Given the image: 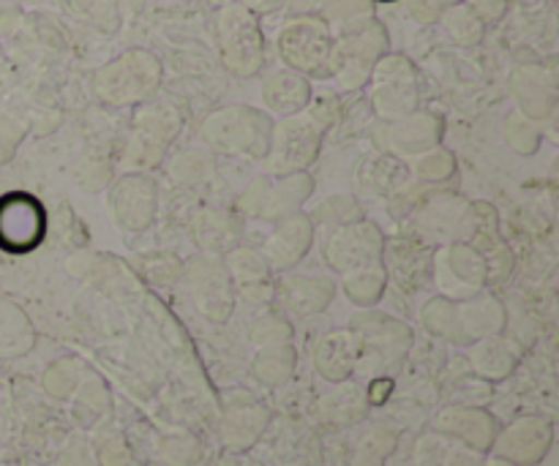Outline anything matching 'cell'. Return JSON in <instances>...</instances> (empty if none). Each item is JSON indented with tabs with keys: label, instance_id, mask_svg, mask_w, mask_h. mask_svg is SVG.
Listing matches in <instances>:
<instances>
[{
	"label": "cell",
	"instance_id": "obj_1",
	"mask_svg": "<svg viewBox=\"0 0 559 466\" xmlns=\"http://www.w3.org/2000/svg\"><path fill=\"white\" fill-rule=\"evenodd\" d=\"M424 325L435 336L453 344H478L495 338L506 327V309L491 295H478L464 303L448 298H435L424 309Z\"/></svg>",
	"mask_w": 559,
	"mask_h": 466
},
{
	"label": "cell",
	"instance_id": "obj_2",
	"mask_svg": "<svg viewBox=\"0 0 559 466\" xmlns=\"http://www.w3.org/2000/svg\"><path fill=\"white\" fill-rule=\"evenodd\" d=\"M273 136V118L254 107L216 109L202 123V140L218 153L243 158H265Z\"/></svg>",
	"mask_w": 559,
	"mask_h": 466
},
{
	"label": "cell",
	"instance_id": "obj_3",
	"mask_svg": "<svg viewBox=\"0 0 559 466\" xmlns=\"http://www.w3.org/2000/svg\"><path fill=\"white\" fill-rule=\"evenodd\" d=\"M158 85H162V63L156 55L145 52V49H129L93 76L96 96L112 107L147 101L158 91Z\"/></svg>",
	"mask_w": 559,
	"mask_h": 466
},
{
	"label": "cell",
	"instance_id": "obj_4",
	"mask_svg": "<svg viewBox=\"0 0 559 466\" xmlns=\"http://www.w3.org/2000/svg\"><path fill=\"white\" fill-rule=\"evenodd\" d=\"M388 55V31L377 16L344 22L336 36V80L342 91H358L369 82L377 60Z\"/></svg>",
	"mask_w": 559,
	"mask_h": 466
},
{
	"label": "cell",
	"instance_id": "obj_5",
	"mask_svg": "<svg viewBox=\"0 0 559 466\" xmlns=\"http://www.w3.org/2000/svg\"><path fill=\"white\" fill-rule=\"evenodd\" d=\"M278 52L287 69L304 76L325 80L336 74V36L322 16H298L287 22L278 36Z\"/></svg>",
	"mask_w": 559,
	"mask_h": 466
},
{
	"label": "cell",
	"instance_id": "obj_6",
	"mask_svg": "<svg viewBox=\"0 0 559 466\" xmlns=\"http://www.w3.org/2000/svg\"><path fill=\"white\" fill-rule=\"evenodd\" d=\"M322 136H325V126H322L309 109L273 123L271 147H267L265 156L267 172H271L273 178L306 172V167L317 162Z\"/></svg>",
	"mask_w": 559,
	"mask_h": 466
},
{
	"label": "cell",
	"instance_id": "obj_7",
	"mask_svg": "<svg viewBox=\"0 0 559 466\" xmlns=\"http://www.w3.org/2000/svg\"><path fill=\"white\" fill-rule=\"evenodd\" d=\"M216 33L222 60L233 74L251 76L262 69L265 41H262L260 22L243 3H227L218 11Z\"/></svg>",
	"mask_w": 559,
	"mask_h": 466
},
{
	"label": "cell",
	"instance_id": "obj_8",
	"mask_svg": "<svg viewBox=\"0 0 559 466\" xmlns=\"http://www.w3.org/2000/svg\"><path fill=\"white\" fill-rule=\"evenodd\" d=\"M353 338L358 344V363H364L371 374H385L399 369L407 358L413 333L404 322L385 314H360L353 320Z\"/></svg>",
	"mask_w": 559,
	"mask_h": 466
},
{
	"label": "cell",
	"instance_id": "obj_9",
	"mask_svg": "<svg viewBox=\"0 0 559 466\" xmlns=\"http://www.w3.org/2000/svg\"><path fill=\"white\" fill-rule=\"evenodd\" d=\"M369 80H374L371 109L382 123H396V120L418 112V74L404 55H385L377 60Z\"/></svg>",
	"mask_w": 559,
	"mask_h": 466
},
{
	"label": "cell",
	"instance_id": "obj_10",
	"mask_svg": "<svg viewBox=\"0 0 559 466\" xmlns=\"http://www.w3.org/2000/svg\"><path fill=\"white\" fill-rule=\"evenodd\" d=\"M180 129H183V112L173 101H151L147 98L134 112L129 158L134 164H145V167L158 164L169 142L180 134Z\"/></svg>",
	"mask_w": 559,
	"mask_h": 466
},
{
	"label": "cell",
	"instance_id": "obj_11",
	"mask_svg": "<svg viewBox=\"0 0 559 466\" xmlns=\"http://www.w3.org/2000/svg\"><path fill=\"white\" fill-rule=\"evenodd\" d=\"M311 191H314V180L306 172H293L284 175V178H257L246 189L240 205L251 216L276 222V218L289 216V213H298V205L306 202V196H311Z\"/></svg>",
	"mask_w": 559,
	"mask_h": 466
},
{
	"label": "cell",
	"instance_id": "obj_12",
	"mask_svg": "<svg viewBox=\"0 0 559 466\" xmlns=\"http://www.w3.org/2000/svg\"><path fill=\"white\" fill-rule=\"evenodd\" d=\"M325 260L331 262L336 271L344 276L360 267L382 265L385 260V238L371 222H355L347 227H338L336 232L328 238Z\"/></svg>",
	"mask_w": 559,
	"mask_h": 466
},
{
	"label": "cell",
	"instance_id": "obj_13",
	"mask_svg": "<svg viewBox=\"0 0 559 466\" xmlns=\"http://www.w3.org/2000/svg\"><path fill=\"white\" fill-rule=\"evenodd\" d=\"M186 282H189V292L191 298H194L197 309H200L207 320L224 322L233 314L235 282L224 262L191 260L189 265H186Z\"/></svg>",
	"mask_w": 559,
	"mask_h": 466
},
{
	"label": "cell",
	"instance_id": "obj_14",
	"mask_svg": "<svg viewBox=\"0 0 559 466\" xmlns=\"http://www.w3.org/2000/svg\"><path fill=\"white\" fill-rule=\"evenodd\" d=\"M442 131H445V123H442L440 115L413 112L396 123L380 126L374 142L393 156H424L440 145Z\"/></svg>",
	"mask_w": 559,
	"mask_h": 466
},
{
	"label": "cell",
	"instance_id": "obj_15",
	"mask_svg": "<svg viewBox=\"0 0 559 466\" xmlns=\"http://www.w3.org/2000/svg\"><path fill=\"white\" fill-rule=\"evenodd\" d=\"M44 216L27 194H9L0 202V246L11 251L31 249L41 238Z\"/></svg>",
	"mask_w": 559,
	"mask_h": 466
},
{
	"label": "cell",
	"instance_id": "obj_16",
	"mask_svg": "<svg viewBox=\"0 0 559 466\" xmlns=\"http://www.w3.org/2000/svg\"><path fill=\"white\" fill-rule=\"evenodd\" d=\"M112 211L120 227L145 229L156 216V183L145 175H126L112 191Z\"/></svg>",
	"mask_w": 559,
	"mask_h": 466
},
{
	"label": "cell",
	"instance_id": "obj_17",
	"mask_svg": "<svg viewBox=\"0 0 559 466\" xmlns=\"http://www.w3.org/2000/svg\"><path fill=\"white\" fill-rule=\"evenodd\" d=\"M497 442V456L516 466H533L551 445V426L540 418H522Z\"/></svg>",
	"mask_w": 559,
	"mask_h": 466
},
{
	"label": "cell",
	"instance_id": "obj_18",
	"mask_svg": "<svg viewBox=\"0 0 559 466\" xmlns=\"http://www.w3.org/2000/svg\"><path fill=\"white\" fill-rule=\"evenodd\" d=\"M311 240H314V224H311V218L300 216V213H289V216L278 218L262 256H265V262L271 267L284 271V267H293L304 260L306 251L311 249Z\"/></svg>",
	"mask_w": 559,
	"mask_h": 466
},
{
	"label": "cell",
	"instance_id": "obj_19",
	"mask_svg": "<svg viewBox=\"0 0 559 466\" xmlns=\"http://www.w3.org/2000/svg\"><path fill=\"white\" fill-rule=\"evenodd\" d=\"M276 303L293 316H314L331 306L336 287L322 276H289L276 284Z\"/></svg>",
	"mask_w": 559,
	"mask_h": 466
},
{
	"label": "cell",
	"instance_id": "obj_20",
	"mask_svg": "<svg viewBox=\"0 0 559 466\" xmlns=\"http://www.w3.org/2000/svg\"><path fill=\"white\" fill-rule=\"evenodd\" d=\"M424 224L437 238L453 240V243H467L469 235H473V205L451 194H440L426 205Z\"/></svg>",
	"mask_w": 559,
	"mask_h": 466
},
{
	"label": "cell",
	"instance_id": "obj_21",
	"mask_svg": "<svg viewBox=\"0 0 559 466\" xmlns=\"http://www.w3.org/2000/svg\"><path fill=\"white\" fill-rule=\"evenodd\" d=\"M262 101L271 112L289 118V115L304 112L311 104V85L304 74L293 69H282L271 74L262 85Z\"/></svg>",
	"mask_w": 559,
	"mask_h": 466
},
{
	"label": "cell",
	"instance_id": "obj_22",
	"mask_svg": "<svg viewBox=\"0 0 559 466\" xmlns=\"http://www.w3.org/2000/svg\"><path fill=\"white\" fill-rule=\"evenodd\" d=\"M513 93L524 118L544 120L555 112V76L544 74L538 65H522L513 74Z\"/></svg>",
	"mask_w": 559,
	"mask_h": 466
},
{
	"label": "cell",
	"instance_id": "obj_23",
	"mask_svg": "<svg viewBox=\"0 0 559 466\" xmlns=\"http://www.w3.org/2000/svg\"><path fill=\"white\" fill-rule=\"evenodd\" d=\"M437 429L445 431V434L459 437V440L478 447V451H489V447H495V440H497L495 420H491L486 413H480V409H464V407L445 409V413L437 418Z\"/></svg>",
	"mask_w": 559,
	"mask_h": 466
},
{
	"label": "cell",
	"instance_id": "obj_24",
	"mask_svg": "<svg viewBox=\"0 0 559 466\" xmlns=\"http://www.w3.org/2000/svg\"><path fill=\"white\" fill-rule=\"evenodd\" d=\"M317 371L328 382H344L358 366V344L353 333H328L314 349Z\"/></svg>",
	"mask_w": 559,
	"mask_h": 466
},
{
	"label": "cell",
	"instance_id": "obj_25",
	"mask_svg": "<svg viewBox=\"0 0 559 466\" xmlns=\"http://www.w3.org/2000/svg\"><path fill=\"white\" fill-rule=\"evenodd\" d=\"M267 426V413L257 402L233 404L224 415V442L233 451H246L260 440L262 429Z\"/></svg>",
	"mask_w": 559,
	"mask_h": 466
},
{
	"label": "cell",
	"instance_id": "obj_26",
	"mask_svg": "<svg viewBox=\"0 0 559 466\" xmlns=\"http://www.w3.org/2000/svg\"><path fill=\"white\" fill-rule=\"evenodd\" d=\"M442 262L448 265L451 276L462 282L459 287H473L480 289L486 282V262L480 251H475L469 243H451L442 251Z\"/></svg>",
	"mask_w": 559,
	"mask_h": 466
},
{
	"label": "cell",
	"instance_id": "obj_27",
	"mask_svg": "<svg viewBox=\"0 0 559 466\" xmlns=\"http://www.w3.org/2000/svg\"><path fill=\"white\" fill-rule=\"evenodd\" d=\"M295 369V349L289 344H271L262 347L254 358V377L262 385H284L293 377Z\"/></svg>",
	"mask_w": 559,
	"mask_h": 466
},
{
	"label": "cell",
	"instance_id": "obj_28",
	"mask_svg": "<svg viewBox=\"0 0 559 466\" xmlns=\"http://www.w3.org/2000/svg\"><path fill=\"white\" fill-rule=\"evenodd\" d=\"M385 265L360 267V271L347 273V278H344V292H347V298L353 300V303L377 306L382 295H385Z\"/></svg>",
	"mask_w": 559,
	"mask_h": 466
},
{
	"label": "cell",
	"instance_id": "obj_29",
	"mask_svg": "<svg viewBox=\"0 0 559 466\" xmlns=\"http://www.w3.org/2000/svg\"><path fill=\"white\" fill-rule=\"evenodd\" d=\"M473 363L486 380H506L516 366V355L511 353L508 344L497 342V338H484V342L475 344Z\"/></svg>",
	"mask_w": 559,
	"mask_h": 466
},
{
	"label": "cell",
	"instance_id": "obj_30",
	"mask_svg": "<svg viewBox=\"0 0 559 466\" xmlns=\"http://www.w3.org/2000/svg\"><path fill=\"white\" fill-rule=\"evenodd\" d=\"M224 265H227L233 282L240 284V287H262V284L271 282L273 267L267 265L265 256H262L260 251L235 249V251H229V256Z\"/></svg>",
	"mask_w": 559,
	"mask_h": 466
},
{
	"label": "cell",
	"instance_id": "obj_31",
	"mask_svg": "<svg viewBox=\"0 0 559 466\" xmlns=\"http://www.w3.org/2000/svg\"><path fill=\"white\" fill-rule=\"evenodd\" d=\"M440 22L448 31V36H451L459 47H475V44H480L486 31L484 22H480L464 3L448 5V9L442 11Z\"/></svg>",
	"mask_w": 559,
	"mask_h": 466
},
{
	"label": "cell",
	"instance_id": "obj_32",
	"mask_svg": "<svg viewBox=\"0 0 559 466\" xmlns=\"http://www.w3.org/2000/svg\"><path fill=\"white\" fill-rule=\"evenodd\" d=\"M355 222H364V207L355 196H328L317 205L314 218H311V224H336V229Z\"/></svg>",
	"mask_w": 559,
	"mask_h": 466
},
{
	"label": "cell",
	"instance_id": "obj_33",
	"mask_svg": "<svg viewBox=\"0 0 559 466\" xmlns=\"http://www.w3.org/2000/svg\"><path fill=\"white\" fill-rule=\"evenodd\" d=\"M71 9L76 16L87 22V25L98 27L104 33L118 31L120 25V11L118 0H71Z\"/></svg>",
	"mask_w": 559,
	"mask_h": 466
},
{
	"label": "cell",
	"instance_id": "obj_34",
	"mask_svg": "<svg viewBox=\"0 0 559 466\" xmlns=\"http://www.w3.org/2000/svg\"><path fill=\"white\" fill-rule=\"evenodd\" d=\"M506 136L511 142V147L522 156H533L540 147V129L535 126V120L524 118L522 112H513L506 123Z\"/></svg>",
	"mask_w": 559,
	"mask_h": 466
},
{
	"label": "cell",
	"instance_id": "obj_35",
	"mask_svg": "<svg viewBox=\"0 0 559 466\" xmlns=\"http://www.w3.org/2000/svg\"><path fill=\"white\" fill-rule=\"evenodd\" d=\"M453 172H456V158L448 151H440V147L424 153V156H418V162H415V175H418L420 180H429V183L448 180Z\"/></svg>",
	"mask_w": 559,
	"mask_h": 466
},
{
	"label": "cell",
	"instance_id": "obj_36",
	"mask_svg": "<svg viewBox=\"0 0 559 466\" xmlns=\"http://www.w3.org/2000/svg\"><path fill=\"white\" fill-rule=\"evenodd\" d=\"M289 336H293V331H289V325L276 314V311H265V314L257 316L254 325H251V338H254L257 344H262V347L284 344Z\"/></svg>",
	"mask_w": 559,
	"mask_h": 466
},
{
	"label": "cell",
	"instance_id": "obj_37",
	"mask_svg": "<svg viewBox=\"0 0 559 466\" xmlns=\"http://www.w3.org/2000/svg\"><path fill=\"white\" fill-rule=\"evenodd\" d=\"M229 216H222V213H211V216L202 218V224H205V232H200L202 243L205 246H213V249H222L224 240H233L238 238V227H229V229H222V224L227 222Z\"/></svg>",
	"mask_w": 559,
	"mask_h": 466
},
{
	"label": "cell",
	"instance_id": "obj_38",
	"mask_svg": "<svg viewBox=\"0 0 559 466\" xmlns=\"http://www.w3.org/2000/svg\"><path fill=\"white\" fill-rule=\"evenodd\" d=\"M197 169H207V156H202L200 151H183L173 162L175 178H180V180H194Z\"/></svg>",
	"mask_w": 559,
	"mask_h": 466
},
{
	"label": "cell",
	"instance_id": "obj_39",
	"mask_svg": "<svg viewBox=\"0 0 559 466\" xmlns=\"http://www.w3.org/2000/svg\"><path fill=\"white\" fill-rule=\"evenodd\" d=\"M464 5H467L484 25L500 22L508 11V0H464Z\"/></svg>",
	"mask_w": 559,
	"mask_h": 466
},
{
	"label": "cell",
	"instance_id": "obj_40",
	"mask_svg": "<svg viewBox=\"0 0 559 466\" xmlns=\"http://www.w3.org/2000/svg\"><path fill=\"white\" fill-rule=\"evenodd\" d=\"M409 16L420 25H431V22H440L445 3L442 0H407Z\"/></svg>",
	"mask_w": 559,
	"mask_h": 466
},
{
	"label": "cell",
	"instance_id": "obj_41",
	"mask_svg": "<svg viewBox=\"0 0 559 466\" xmlns=\"http://www.w3.org/2000/svg\"><path fill=\"white\" fill-rule=\"evenodd\" d=\"M251 14H265V11H273L278 5V0H240Z\"/></svg>",
	"mask_w": 559,
	"mask_h": 466
},
{
	"label": "cell",
	"instance_id": "obj_42",
	"mask_svg": "<svg viewBox=\"0 0 559 466\" xmlns=\"http://www.w3.org/2000/svg\"><path fill=\"white\" fill-rule=\"evenodd\" d=\"M380 458H382V453H371L369 447H366L364 456H358V464L355 466H382Z\"/></svg>",
	"mask_w": 559,
	"mask_h": 466
},
{
	"label": "cell",
	"instance_id": "obj_43",
	"mask_svg": "<svg viewBox=\"0 0 559 466\" xmlns=\"http://www.w3.org/2000/svg\"><path fill=\"white\" fill-rule=\"evenodd\" d=\"M442 3H445V9H448V5H459V3H464V0H442Z\"/></svg>",
	"mask_w": 559,
	"mask_h": 466
},
{
	"label": "cell",
	"instance_id": "obj_44",
	"mask_svg": "<svg viewBox=\"0 0 559 466\" xmlns=\"http://www.w3.org/2000/svg\"><path fill=\"white\" fill-rule=\"evenodd\" d=\"M495 466H516V464H511V462H502V458H500V462H497Z\"/></svg>",
	"mask_w": 559,
	"mask_h": 466
},
{
	"label": "cell",
	"instance_id": "obj_45",
	"mask_svg": "<svg viewBox=\"0 0 559 466\" xmlns=\"http://www.w3.org/2000/svg\"><path fill=\"white\" fill-rule=\"evenodd\" d=\"M175 3H191V0H175Z\"/></svg>",
	"mask_w": 559,
	"mask_h": 466
}]
</instances>
